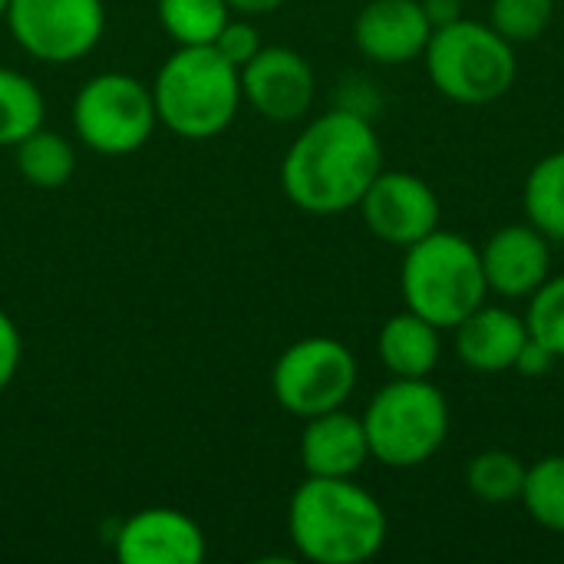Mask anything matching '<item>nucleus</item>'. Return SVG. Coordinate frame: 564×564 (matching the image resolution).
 I'll list each match as a JSON object with an SVG mask.
<instances>
[{
    "label": "nucleus",
    "instance_id": "nucleus-28",
    "mask_svg": "<svg viewBox=\"0 0 564 564\" xmlns=\"http://www.w3.org/2000/svg\"><path fill=\"white\" fill-rule=\"evenodd\" d=\"M558 357L545 347V344H539L532 334H529V340H525V347H522V354H519V360H516V373H522V377H542V373H549L552 370V364H555Z\"/></svg>",
    "mask_w": 564,
    "mask_h": 564
},
{
    "label": "nucleus",
    "instance_id": "nucleus-24",
    "mask_svg": "<svg viewBox=\"0 0 564 564\" xmlns=\"http://www.w3.org/2000/svg\"><path fill=\"white\" fill-rule=\"evenodd\" d=\"M529 334L545 344L558 360L564 357V274H549L525 307Z\"/></svg>",
    "mask_w": 564,
    "mask_h": 564
},
{
    "label": "nucleus",
    "instance_id": "nucleus-1",
    "mask_svg": "<svg viewBox=\"0 0 564 564\" xmlns=\"http://www.w3.org/2000/svg\"><path fill=\"white\" fill-rule=\"evenodd\" d=\"M380 172L383 142L370 116L337 106L297 132L281 162V188L307 215H340L360 205Z\"/></svg>",
    "mask_w": 564,
    "mask_h": 564
},
{
    "label": "nucleus",
    "instance_id": "nucleus-26",
    "mask_svg": "<svg viewBox=\"0 0 564 564\" xmlns=\"http://www.w3.org/2000/svg\"><path fill=\"white\" fill-rule=\"evenodd\" d=\"M212 46H215L228 63H235V66L241 69L248 59L258 56V50H261L264 43H261V33H258V26L251 23V17H231V20L221 26V33L215 36Z\"/></svg>",
    "mask_w": 564,
    "mask_h": 564
},
{
    "label": "nucleus",
    "instance_id": "nucleus-5",
    "mask_svg": "<svg viewBox=\"0 0 564 564\" xmlns=\"http://www.w3.org/2000/svg\"><path fill=\"white\" fill-rule=\"evenodd\" d=\"M423 63L440 96L459 106H489L502 99L519 76L516 43L492 23L469 17L436 26L423 50Z\"/></svg>",
    "mask_w": 564,
    "mask_h": 564
},
{
    "label": "nucleus",
    "instance_id": "nucleus-30",
    "mask_svg": "<svg viewBox=\"0 0 564 564\" xmlns=\"http://www.w3.org/2000/svg\"><path fill=\"white\" fill-rule=\"evenodd\" d=\"M284 0H228L231 13L238 17H268L281 7Z\"/></svg>",
    "mask_w": 564,
    "mask_h": 564
},
{
    "label": "nucleus",
    "instance_id": "nucleus-18",
    "mask_svg": "<svg viewBox=\"0 0 564 564\" xmlns=\"http://www.w3.org/2000/svg\"><path fill=\"white\" fill-rule=\"evenodd\" d=\"M525 221H532L549 241H564V149L542 155L522 188Z\"/></svg>",
    "mask_w": 564,
    "mask_h": 564
},
{
    "label": "nucleus",
    "instance_id": "nucleus-9",
    "mask_svg": "<svg viewBox=\"0 0 564 564\" xmlns=\"http://www.w3.org/2000/svg\"><path fill=\"white\" fill-rule=\"evenodd\" d=\"M7 30L13 43L40 63H76L106 33L102 0H10Z\"/></svg>",
    "mask_w": 564,
    "mask_h": 564
},
{
    "label": "nucleus",
    "instance_id": "nucleus-16",
    "mask_svg": "<svg viewBox=\"0 0 564 564\" xmlns=\"http://www.w3.org/2000/svg\"><path fill=\"white\" fill-rule=\"evenodd\" d=\"M453 334L456 357L476 373L512 370L529 340L525 314H516L499 304H479L469 317H463L453 327Z\"/></svg>",
    "mask_w": 564,
    "mask_h": 564
},
{
    "label": "nucleus",
    "instance_id": "nucleus-14",
    "mask_svg": "<svg viewBox=\"0 0 564 564\" xmlns=\"http://www.w3.org/2000/svg\"><path fill=\"white\" fill-rule=\"evenodd\" d=\"M433 23L423 0H370L354 20L357 50L380 66H403L423 56Z\"/></svg>",
    "mask_w": 564,
    "mask_h": 564
},
{
    "label": "nucleus",
    "instance_id": "nucleus-29",
    "mask_svg": "<svg viewBox=\"0 0 564 564\" xmlns=\"http://www.w3.org/2000/svg\"><path fill=\"white\" fill-rule=\"evenodd\" d=\"M423 10L436 30V26H446L463 17V0H423Z\"/></svg>",
    "mask_w": 564,
    "mask_h": 564
},
{
    "label": "nucleus",
    "instance_id": "nucleus-15",
    "mask_svg": "<svg viewBox=\"0 0 564 564\" xmlns=\"http://www.w3.org/2000/svg\"><path fill=\"white\" fill-rule=\"evenodd\" d=\"M367 459H370V443L360 416L340 406L304 420L301 466L307 476L354 479L367 466Z\"/></svg>",
    "mask_w": 564,
    "mask_h": 564
},
{
    "label": "nucleus",
    "instance_id": "nucleus-21",
    "mask_svg": "<svg viewBox=\"0 0 564 564\" xmlns=\"http://www.w3.org/2000/svg\"><path fill=\"white\" fill-rule=\"evenodd\" d=\"M155 13L175 46H208L231 20L228 0H159Z\"/></svg>",
    "mask_w": 564,
    "mask_h": 564
},
{
    "label": "nucleus",
    "instance_id": "nucleus-11",
    "mask_svg": "<svg viewBox=\"0 0 564 564\" xmlns=\"http://www.w3.org/2000/svg\"><path fill=\"white\" fill-rule=\"evenodd\" d=\"M241 96L268 122H297L311 112L317 76L307 56L291 46H261L241 66Z\"/></svg>",
    "mask_w": 564,
    "mask_h": 564
},
{
    "label": "nucleus",
    "instance_id": "nucleus-23",
    "mask_svg": "<svg viewBox=\"0 0 564 564\" xmlns=\"http://www.w3.org/2000/svg\"><path fill=\"white\" fill-rule=\"evenodd\" d=\"M519 502L535 525L564 535V456H545L525 469Z\"/></svg>",
    "mask_w": 564,
    "mask_h": 564
},
{
    "label": "nucleus",
    "instance_id": "nucleus-25",
    "mask_svg": "<svg viewBox=\"0 0 564 564\" xmlns=\"http://www.w3.org/2000/svg\"><path fill=\"white\" fill-rule=\"evenodd\" d=\"M555 17V0H492L489 23L509 43H535Z\"/></svg>",
    "mask_w": 564,
    "mask_h": 564
},
{
    "label": "nucleus",
    "instance_id": "nucleus-4",
    "mask_svg": "<svg viewBox=\"0 0 564 564\" xmlns=\"http://www.w3.org/2000/svg\"><path fill=\"white\" fill-rule=\"evenodd\" d=\"M400 294L406 311L426 317L440 330H453L463 317L489 301L479 245L456 231L436 228L406 248L400 268Z\"/></svg>",
    "mask_w": 564,
    "mask_h": 564
},
{
    "label": "nucleus",
    "instance_id": "nucleus-2",
    "mask_svg": "<svg viewBox=\"0 0 564 564\" xmlns=\"http://www.w3.org/2000/svg\"><path fill=\"white\" fill-rule=\"evenodd\" d=\"M390 532L373 492L354 479L307 476L288 506V535L314 564H364L377 558Z\"/></svg>",
    "mask_w": 564,
    "mask_h": 564
},
{
    "label": "nucleus",
    "instance_id": "nucleus-12",
    "mask_svg": "<svg viewBox=\"0 0 564 564\" xmlns=\"http://www.w3.org/2000/svg\"><path fill=\"white\" fill-rule=\"evenodd\" d=\"M119 564H202L208 539L202 525L172 506H152L132 512L112 539Z\"/></svg>",
    "mask_w": 564,
    "mask_h": 564
},
{
    "label": "nucleus",
    "instance_id": "nucleus-17",
    "mask_svg": "<svg viewBox=\"0 0 564 564\" xmlns=\"http://www.w3.org/2000/svg\"><path fill=\"white\" fill-rule=\"evenodd\" d=\"M377 357L393 377H410V380L430 377L440 367V357H443L440 327L430 324L426 317L413 314V311L393 314L380 327Z\"/></svg>",
    "mask_w": 564,
    "mask_h": 564
},
{
    "label": "nucleus",
    "instance_id": "nucleus-8",
    "mask_svg": "<svg viewBox=\"0 0 564 564\" xmlns=\"http://www.w3.org/2000/svg\"><path fill=\"white\" fill-rule=\"evenodd\" d=\"M360 380L357 357L334 337L294 340L271 370V393L278 406L297 420L347 406Z\"/></svg>",
    "mask_w": 564,
    "mask_h": 564
},
{
    "label": "nucleus",
    "instance_id": "nucleus-20",
    "mask_svg": "<svg viewBox=\"0 0 564 564\" xmlns=\"http://www.w3.org/2000/svg\"><path fill=\"white\" fill-rule=\"evenodd\" d=\"M46 116V99L40 86L10 66H0V145L13 149L23 142L30 132L43 126Z\"/></svg>",
    "mask_w": 564,
    "mask_h": 564
},
{
    "label": "nucleus",
    "instance_id": "nucleus-10",
    "mask_svg": "<svg viewBox=\"0 0 564 564\" xmlns=\"http://www.w3.org/2000/svg\"><path fill=\"white\" fill-rule=\"evenodd\" d=\"M364 225L393 248H410L440 228L443 208L433 185L413 172H380L360 198Z\"/></svg>",
    "mask_w": 564,
    "mask_h": 564
},
{
    "label": "nucleus",
    "instance_id": "nucleus-7",
    "mask_svg": "<svg viewBox=\"0 0 564 564\" xmlns=\"http://www.w3.org/2000/svg\"><path fill=\"white\" fill-rule=\"evenodd\" d=\"M159 126L152 86L129 73H96L73 99L76 139L96 155H132Z\"/></svg>",
    "mask_w": 564,
    "mask_h": 564
},
{
    "label": "nucleus",
    "instance_id": "nucleus-31",
    "mask_svg": "<svg viewBox=\"0 0 564 564\" xmlns=\"http://www.w3.org/2000/svg\"><path fill=\"white\" fill-rule=\"evenodd\" d=\"M7 7H10V0H0V20L7 17Z\"/></svg>",
    "mask_w": 564,
    "mask_h": 564
},
{
    "label": "nucleus",
    "instance_id": "nucleus-3",
    "mask_svg": "<svg viewBox=\"0 0 564 564\" xmlns=\"http://www.w3.org/2000/svg\"><path fill=\"white\" fill-rule=\"evenodd\" d=\"M159 122L178 139H215L241 112V69L228 63L212 43L175 46L152 79Z\"/></svg>",
    "mask_w": 564,
    "mask_h": 564
},
{
    "label": "nucleus",
    "instance_id": "nucleus-27",
    "mask_svg": "<svg viewBox=\"0 0 564 564\" xmlns=\"http://www.w3.org/2000/svg\"><path fill=\"white\" fill-rule=\"evenodd\" d=\"M20 364H23V334L17 321L7 311H0V390L13 383Z\"/></svg>",
    "mask_w": 564,
    "mask_h": 564
},
{
    "label": "nucleus",
    "instance_id": "nucleus-13",
    "mask_svg": "<svg viewBox=\"0 0 564 564\" xmlns=\"http://www.w3.org/2000/svg\"><path fill=\"white\" fill-rule=\"evenodd\" d=\"M489 294L519 301L532 297L552 274V241L532 221H512L479 245Z\"/></svg>",
    "mask_w": 564,
    "mask_h": 564
},
{
    "label": "nucleus",
    "instance_id": "nucleus-6",
    "mask_svg": "<svg viewBox=\"0 0 564 564\" xmlns=\"http://www.w3.org/2000/svg\"><path fill=\"white\" fill-rule=\"evenodd\" d=\"M370 459L390 469L430 463L449 436V400L430 377H393L364 410Z\"/></svg>",
    "mask_w": 564,
    "mask_h": 564
},
{
    "label": "nucleus",
    "instance_id": "nucleus-19",
    "mask_svg": "<svg viewBox=\"0 0 564 564\" xmlns=\"http://www.w3.org/2000/svg\"><path fill=\"white\" fill-rule=\"evenodd\" d=\"M17 152V172L23 182H30L33 188H59L73 178L76 172V149L66 135L50 132V129H36L30 132L23 142L13 145Z\"/></svg>",
    "mask_w": 564,
    "mask_h": 564
},
{
    "label": "nucleus",
    "instance_id": "nucleus-22",
    "mask_svg": "<svg viewBox=\"0 0 564 564\" xmlns=\"http://www.w3.org/2000/svg\"><path fill=\"white\" fill-rule=\"evenodd\" d=\"M525 463L509 449H482L466 466L469 492L486 506H506L522 496L525 486Z\"/></svg>",
    "mask_w": 564,
    "mask_h": 564
}]
</instances>
